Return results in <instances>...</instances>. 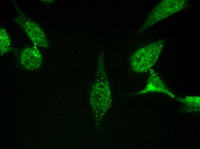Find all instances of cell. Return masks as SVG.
I'll return each instance as SVG.
<instances>
[{"label":"cell","instance_id":"3","mask_svg":"<svg viewBox=\"0 0 200 149\" xmlns=\"http://www.w3.org/2000/svg\"><path fill=\"white\" fill-rule=\"evenodd\" d=\"M13 3L17 14L13 18L14 21L24 30L35 46L48 47L49 45L48 40L42 28L27 17L16 2L13 1Z\"/></svg>","mask_w":200,"mask_h":149},{"label":"cell","instance_id":"5","mask_svg":"<svg viewBox=\"0 0 200 149\" xmlns=\"http://www.w3.org/2000/svg\"><path fill=\"white\" fill-rule=\"evenodd\" d=\"M93 101L95 106L105 109L110 107L112 99L108 84L100 82L96 84L93 93Z\"/></svg>","mask_w":200,"mask_h":149},{"label":"cell","instance_id":"1","mask_svg":"<svg viewBox=\"0 0 200 149\" xmlns=\"http://www.w3.org/2000/svg\"><path fill=\"white\" fill-rule=\"evenodd\" d=\"M165 44L158 40L141 48L134 53L130 60L131 67L137 73H143L151 69L159 58Z\"/></svg>","mask_w":200,"mask_h":149},{"label":"cell","instance_id":"7","mask_svg":"<svg viewBox=\"0 0 200 149\" xmlns=\"http://www.w3.org/2000/svg\"><path fill=\"white\" fill-rule=\"evenodd\" d=\"M11 41L10 38L4 28L0 29V50L1 54H5L12 49L11 47Z\"/></svg>","mask_w":200,"mask_h":149},{"label":"cell","instance_id":"6","mask_svg":"<svg viewBox=\"0 0 200 149\" xmlns=\"http://www.w3.org/2000/svg\"><path fill=\"white\" fill-rule=\"evenodd\" d=\"M149 75L145 88L136 94H141L151 92H161L172 97L175 96L167 88L157 73L153 69L149 70Z\"/></svg>","mask_w":200,"mask_h":149},{"label":"cell","instance_id":"4","mask_svg":"<svg viewBox=\"0 0 200 149\" xmlns=\"http://www.w3.org/2000/svg\"><path fill=\"white\" fill-rule=\"evenodd\" d=\"M37 47L34 46L26 48L22 50L21 53L20 62L28 70H38L42 65V56Z\"/></svg>","mask_w":200,"mask_h":149},{"label":"cell","instance_id":"2","mask_svg":"<svg viewBox=\"0 0 200 149\" xmlns=\"http://www.w3.org/2000/svg\"><path fill=\"white\" fill-rule=\"evenodd\" d=\"M186 0H164L152 9L139 30L140 34L147 28L184 8L188 5Z\"/></svg>","mask_w":200,"mask_h":149}]
</instances>
